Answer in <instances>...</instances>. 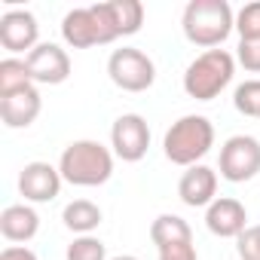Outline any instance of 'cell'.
I'll list each match as a JSON object with an SVG mask.
<instances>
[{
    "label": "cell",
    "mask_w": 260,
    "mask_h": 260,
    "mask_svg": "<svg viewBox=\"0 0 260 260\" xmlns=\"http://www.w3.org/2000/svg\"><path fill=\"white\" fill-rule=\"evenodd\" d=\"M61 184H64V178H61L58 166H49L43 159H34L19 172V193L25 196V202H34V205L52 202L61 193Z\"/></svg>",
    "instance_id": "obj_10"
},
{
    "label": "cell",
    "mask_w": 260,
    "mask_h": 260,
    "mask_svg": "<svg viewBox=\"0 0 260 260\" xmlns=\"http://www.w3.org/2000/svg\"><path fill=\"white\" fill-rule=\"evenodd\" d=\"M159 260H199V254H196L193 242H181V245L159 248Z\"/></svg>",
    "instance_id": "obj_25"
},
{
    "label": "cell",
    "mask_w": 260,
    "mask_h": 260,
    "mask_svg": "<svg viewBox=\"0 0 260 260\" xmlns=\"http://www.w3.org/2000/svg\"><path fill=\"white\" fill-rule=\"evenodd\" d=\"M64 257L68 260H107V245L98 236H77L68 245Z\"/></svg>",
    "instance_id": "obj_20"
},
{
    "label": "cell",
    "mask_w": 260,
    "mask_h": 260,
    "mask_svg": "<svg viewBox=\"0 0 260 260\" xmlns=\"http://www.w3.org/2000/svg\"><path fill=\"white\" fill-rule=\"evenodd\" d=\"M110 10H113V22H116L119 37H132L141 31V25H144L141 0H110Z\"/></svg>",
    "instance_id": "obj_18"
},
{
    "label": "cell",
    "mask_w": 260,
    "mask_h": 260,
    "mask_svg": "<svg viewBox=\"0 0 260 260\" xmlns=\"http://www.w3.org/2000/svg\"><path fill=\"white\" fill-rule=\"evenodd\" d=\"M25 61L37 86H61L71 77V55L58 43H40L34 52L25 55Z\"/></svg>",
    "instance_id": "obj_11"
},
{
    "label": "cell",
    "mask_w": 260,
    "mask_h": 260,
    "mask_svg": "<svg viewBox=\"0 0 260 260\" xmlns=\"http://www.w3.org/2000/svg\"><path fill=\"white\" fill-rule=\"evenodd\" d=\"M205 226L217 239H239L248 230V208L233 196H217L205 208Z\"/></svg>",
    "instance_id": "obj_12"
},
{
    "label": "cell",
    "mask_w": 260,
    "mask_h": 260,
    "mask_svg": "<svg viewBox=\"0 0 260 260\" xmlns=\"http://www.w3.org/2000/svg\"><path fill=\"white\" fill-rule=\"evenodd\" d=\"M233 104H236L239 113L257 116V119H260V80H245L242 86H236Z\"/></svg>",
    "instance_id": "obj_21"
},
{
    "label": "cell",
    "mask_w": 260,
    "mask_h": 260,
    "mask_svg": "<svg viewBox=\"0 0 260 260\" xmlns=\"http://www.w3.org/2000/svg\"><path fill=\"white\" fill-rule=\"evenodd\" d=\"M236 61L248 74H260V40H239L236 46Z\"/></svg>",
    "instance_id": "obj_23"
},
{
    "label": "cell",
    "mask_w": 260,
    "mask_h": 260,
    "mask_svg": "<svg viewBox=\"0 0 260 260\" xmlns=\"http://www.w3.org/2000/svg\"><path fill=\"white\" fill-rule=\"evenodd\" d=\"M110 260H141V257H135V254H116V257H110Z\"/></svg>",
    "instance_id": "obj_27"
},
{
    "label": "cell",
    "mask_w": 260,
    "mask_h": 260,
    "mask_svg": "<svg viewBox=\"0 0 260 260\" xmlns=\"http://www.w3.org/2000/svg\"><path fill=\"white\" fill-rule=\"evenodd\" d=\"M34 80H31V71H28V61L25 58L10 55V58L0 61V95H10V92L25 89Z\"/></svg>",
    "instance_id": "obj_19"
},
{
    "label": "cell",
    "mask_w": 260,
    "mask_h": 260,
    "mask_svg": "<svg viewBox=\"0 0 260 260\" xmlns=\"http://www.w3.org/2000/svg\"><path fill=\"white\" fill-rule=\"evenodd\" d=\"M220 178L230 184H245L260 175V141L254 135H233L220 144Z\"/></svg>",
    "instance_id": "obj_7"
},
{
    "label": "cell",
    "mask_w": 260,
    "mask_h": 260,
    "mask_svg": "<svg viewBox=\"0 0 260 260\" xmlns=\"http://www.w3.org/2000/svg\"><path fill=\"white\" fill-rule=\"evenodd\" d=\"M101 208L95 205V202H89V199H74V202H68L64 205V211H61V220H64V226L74 233V236H92L98 226H101Z\"/></svg>",
    "instance_id": "obj_16"
},
{
    "label": "cell",
    "mask_w": 260,
    "mask_h": 260,
    "mask_svg": "<svg viewBox=\"0 0 260 260\" xmlns=\"http://www.w3.org/2000/svg\"><path fill=\"white\" fill-rule=\"evenodd\" d=\"M239 40H260V0H251L236 13Z\"/></svg>",
    "instance_id": "obj_22"
},
{
    "label": "cell",
    "mask_w": 260,
    "mask_h": 260,
    "mask_svg": "<svg viewBox=\"0 0 260 260\" xmlns=\"http://www.w3.org/2000/svg\"><path fill=\"white\" fill-rule=\"evenodd\" d=\"M150 239H153L156 248H169V245L193 242V230L181 214H159L150 223Z\"/></svg>",
    "instance_id": "obj_17"
},
{
    "label": "cell",
    "mask_w": 260,
    "mask_h": 260,
    "mask_svg": "<svg viewBox=\"0 0 260 260\" xmlns=\"http://www.w3.org/2000/svg\"><path fill=\"white\" fill-rule=\"evenodd\" d=\"M40 25L31 10H7L0 16V46L7 52H34L40 43Z\"/></svg>",
    "instance_id": "obj_9"
},
{
    "label": "cell",
    "mask_w": 260,
    "mask_h": 260,
    "mask_svg": "<svg viewBox=\"0 0 260 260\" xmlns=\"http://www.w3.org/2000/svg\"><path fill=\"white\" fill-rule=\"evenodd\" d=\"M107 77L122 92H147L156 83V64L147 52L135 46L113 49L107 58Z\"/></svg>",
    "instance_id": "obj_6"
},
{
    "label": "cell",
    "mask_w": 260,
    "mask_h": 260,
    "mask_svg": "<svg viewBox=\"0 0 260 260\" xmlns=\"http://www.w3.org/2000/svg\"><path fill=\"white\" fill-rule=\"evenodd\" d=\"M181 28L193 46L217 49L236 31V13L226 0H190L181 16Z\"/></svg>",
    "instance_id": "obj_2"
},
{
    "label": "cell",
    "mask_w": 260,
    "mask_h": 260,
    "mask_svg": "<svg viewBox=\"0 0 260 260\" xmlns=\"http://www.w3.org/2000/svg\"><path fill=\"white\" fill-rule=\"evenodd\" d=\"M0 260H40V257L28 245H10V248L0 251Z\"/></svg>",
    "instance_id": "obj_26"
},
{
    "label": "cell",
    "mask_w": 260,
    "mask_h": 260,
    "mask_svg": "<svg viewBox=\"0 0 260 260\" xmlns=\"http://www.w3.org/2000/svg\"><path fill=\"white\" fill-rule=\"evenodd\" d=\"M0 233H4L7 242H31L37 233H40V214L31 202H16V205H7L0 211Z\"/></svg>",
    "instance_id": "obj_15"
},
{
    "label": "cell",
    "mask_w": 260,
    "mask_h": 260,
    "mask_svg": "<svg viewBox=\"0 0 260 260\" xmlns=\"http://www.w3.org/2000/svg\"><path fill=\"white\" fill-rule=\"evenodd\" d=\"M236 251L242 260H260V223L248 226L239 239H236Z\"/></svg>",
    "instance_id": "obj_24"
},
{
    "label": "cell",
    "mask_w": 260,
    "mask_h": 260,
    "mask_svg": "<svg viewBox=\"0 0 260 260\" xmlns=\"http://www.w3.org/2000/svg\"><path fill=\"white\" fill-rule=\"evenodd\" d=\"M58 172H61L64 184L101 187L113 175V150L104 147L101 141H92V138L71 141L58 156Z\"/></svg>",
    "instance_id": "obj_1"
},
{
    "label": "cell",
    "mask_w": 260,
    "mask_h": 260,
    "mask_svg": "<svg viewBox=\"0 0 260 260\" xmlns=\"http://www.w3.org/2000/svg\"><path fill=\"white\" fill-rule=\"evenodd\" d=\"M178 196L190 208H208L217 199V172L211 166H190L178 181Z\"/></svg>",
    "instance_id": "obj_14"
},
{
    "label": "cell",
    "mask_w": 260,
    "mask_h": 260,
    "mask_svg": "<svg viewBox=\"0 0 260 260\" xmlns=\"http://www.w3.org/2000/svg\"><path fill=\"white\" fill-rule=\"evenodd\" d=\"M110 150L122 162H141L150 150V125L141 113H122L110 125Z\"/></svg>",
    "instance_id": "obj_8"
},
{
    "label": "cell",
    "mask_w": 260,
    "mask_h": 260,
    "mask_svg": "<svg viewBox=\"0 0 260 260\" xmlns=\"http://www.w3.org/2000/svg\"><path fill=\"white\" fill-rule=\"evenodd\" d=\"M236 77V55L226 49H205L184 71V92L196 101H214Z\"/></svg>",
    "instance_id": "obj_5"
},
{
    "label": "cell",
    "mask_w": 260,
    "mask_h": 260,
    "mask_svg": "<svg viewBox=\"0 0 260 260\" xmlns=\"http://www.w3.org/2000/svg\"><path fill=\"white\" fill-rule=\"evenodd\" d=\"M43 110V98L37 83L16 89L10 95H0V119H4L7 128H28Z\"/></svg>",
    "instance_id": "obj_13"
},
{
    "label": "cell",
    "mask_w": 260,
    "mask_h": 260,
    "mask_svg": "<svg viewBox=\"0 0 260 260\" xmlns=\"http://www.w3.org/2000/svg\"><path fill=\"white\" fill-rule=\"evenodd\" d=\"M61 40L71 49L107 46V43L119 40L110 0L107 4H92V7H77V10L64 13V19H61Z\"/></svg>",
    "instance_id": "obj_4"
},
{
    "label": "cell",
    "mask_w": 260,
    "mask_h": 260,
    "mask_svg": "<svg viewBox=\"0 0 260 260\" xmlns=\"http://www.w3.org/2000/svg\"><path fill=\"white\" fill-rule=\"evenodd\" d=\"M211 147H214V125L202 113H187V116L175 119L162 138L166 159L175 166H184V169L199 166V159L208 156Z\"/></svg>",
    "instance_id": "obj_3"
}]
</instances>
